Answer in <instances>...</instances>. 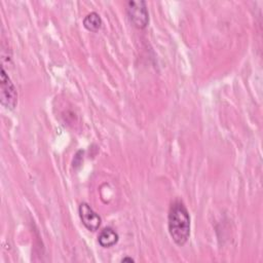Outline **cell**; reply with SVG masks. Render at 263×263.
Instances as JSON below:
<instances>
[{
  "label": "cell",
  "instance_id": "cell-5",
  "mask_svg": "<svg viewBox=\"0 0 263 263\" xmlns=\"http://www.w3.org/2000/svg\"><path fill=\"white\" fill-rule=\"evenodd\" d=\"M119 235L118 233L111 227H106L101 230L98 236L99 245L103 248H111L118 242Z\"/></svg>",
  "mask_w": 263,
  "mask_h": 263
},
{
  "label": "cell",
  "instance_id": "cell-6",
  "mask_svg": "<svg viewBox=\"0 0 263 263\" xmlns=\"http://www.w3.org/2000/svg\"><path fill=\"white\" fill-rule=\"evenodd\" d=\"M102 25H103L102 18L100 16V14L96 11L89 12L83 18L84 28L90 32H93V33L98 32L102 28Z\"/></svg>",
  "mask_w": 263,
  "mask_h": 263
},
{
  "label": "cell",
  "instance_id": "cell-4",
  "mask_svg": "<svg viewBox=\"0 0 263 263\" xmlns=\"http://www.w3.org/2000/svg\"><path fill=\"white\" fill-rule=\"evenodd\" d=\"M78 213H79L80 220L86 229H88L89 231H96L99 229V227L101 226L102 219L99 216V214H97L90 208L88 203L86 202L80 203L78 208Z\"/></svg>",
  "mask_w": 263,
  "mask_h": 263
},
{
  "label": "cell",
  "instance_id": "cell-1",
  "mask_svg": "<svg viewBox=\"0 0 263 263\" xmlns=\"http://www.w3.org/2000/svg\"><path fill=\"white\" fill-rule=\"evenodd\" d=\"M190 215L181 200L172 202L167 215L168 233L174 242L180 247L184 246L190 236Z\"/></svg>",
  "mask_w": 263,
  "mask_h": 263
},
{
  "label": "cell",
  "instance_id": "cell-2",
  "mask_svg": "<svg viewBox=\"0 0 263 263\" xmlns=\"http://www.w3.org/2000/svg\"><path fill=\"white\" fill-rule=\"evenodd\" d=\"M0 81L1 104L6 109L13 110L17 105V91L13 82L6 73L4 67L1 68Z\"/></svg>",
  "mask_w": 263,
  "mask_h": 263
},
{
  "label": "cell",
  "instance_id": "cell-3",
  "mask_svg": "<svg viewBox=\"0 0 263 263\" xmlns=\"http://www.w3.org/2000/svg\"><path fill=\"white\" fill-rule=\"evenodd\" d=\"M126 13L130 23L138 29H145L149 23V13L145 1L130 0L126 3Z\"/></svg>",
  "mask_w": 263,
  "mask_h": 263
},
{
  "label": "cell",
  "instance_id": "cell-7",
  "mask_svg": "<svg viewBox=\"0 0 263 263\" xmlns=\"http://www.w3.org/2000/svg\"><path fill=\"white\" fill-rule=\"evenodd\" d=\"M121 262H129V263H132V262H135V259H133L132 257H124V258H122L121 259Z\"/></svg>",
  "mask_w": 263,
  "mask_h": 263
}]
</instances>
